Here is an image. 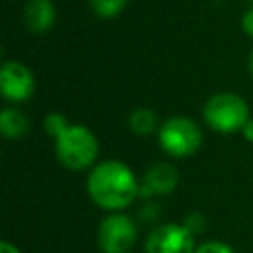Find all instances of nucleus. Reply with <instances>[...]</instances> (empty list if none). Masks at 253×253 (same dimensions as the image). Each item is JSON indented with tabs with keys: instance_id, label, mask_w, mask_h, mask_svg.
Instances as JSON below:
<instances>
[{
	"instance_id": "1",
	"label": "nucleus",
	"mask_w": 253,
	"mask_h": 253,
	"mask_svg": "<svg viewBox=\"0 0 253 253\" xmlns=\"http://www.w3.org/2000/svg\"><path fill=\"white\" fill-rule=\"evenodd\" d=\"M87 194L95 206L119 211L134 202L140 194L134 172L121 160H105L93 166L87 176Z\"/></svg>"
},
{
	"instance_id": "2",
	"label": "nucleus",
	"mask_w": 253,
	"mask_h": 253,
	"mask_svg": "<svg viewBox=\"0 0 253 253\" xmlns=\"http://www.w3.org/2000/svg\"><path fill=\"white\" fill-rule=\"evenodd\" d=\"M204 121L206 125L223 134H231L241 130L249 121V107L245 99L237 93L221 91L211 95L204 105Z\"/></svg>"
},
{
	"instance_id": "3",
	"label": "nucleus",
	"mask_w": 253,
	"mask_h": 253,
	"mask_svg": "<svg viewBox=\"0 0 253 253\" xmlns=\"http://www.w3.org/2000/svg\"><path fill=\"white\" fill-rule=\"evenodd\" d=\"M97 154V136L85 125H69L67 130L55 138V156L69 170H85L93 166Z\"/></svg>"
},
{
	"instance_id": "4",
	"label": "nucleus",
	"mask_w": 253,
	"mask_h": 253,
	"mask_svg": "<svg viewBox=\"0 0 253 253\" xmlns=\"http://www.w3.org/2000/svg\"><path fill=\"white\" fill-rule=\"evenodd\" d=\"M202 128L188 117H170L158 128V142L162 150L174 158L194 154L202 146Z\"/></svg>"
},
{
	"instance_id": "5",
	"label": "nucleus",
	"mask_w": 253,
	"mask_h": 253,
	"mask_svg": "<svg viewBox=\"0 0 253 253\" xmlns=\"http://www.w3.org/2000/svg\"><path fill=\"white\" fill-rule=\"evenodd\" d=\"M136 241V225L125 213H109L97 229V243L103 253H126Z\"/></svg>"
},
{
	"instance_id": "6",
	"label": "nucleus",
	"mask_w": 253,
	"mask_h": 253,
	"mask_svg": "<svg viewBox=\"0 0 253 253\" xmlns=\"http://www.w3.org/2000/svg\"><path fill=\"white\" fill-rule=\"evenodd\" d=\"M144 249L146 253H196L194 233L180 223H162L150 231Z\"/></svg>"
},
{
	"instance_id": "7",
	"label": "nucleus",
	"mask_w": 253,
	"mask_h": 253,
	"mask_svg": "<svg viewBox=\"0 0 253 253\" xmlns=\"http://www.w3.org/2000/svg\"><path fill=\"white\" fill-rule=\"evenodd\" d=\"M36 79L28 65L16 59H8L2 63L0 69V91L2 97L12 103L28 101L34 95Z\"/></svg>"
},
{
	"instance_id": "8",
	"label": "nucleus",
	"mask_w": 253,
	"mask_h": 253,
	"mask_svg": "<svg viewBox=\"0 0 253 253\" xmlns=\"http://www.w3.org/2000/svg\"><path fill=\"white\" fill-rule=\"evenodd\" d=\"M178 186V170L170 162L152 164L142 180L140 194L144 196H166Z\"/></svg>"
},
{
	"instance_id": "9",
	"label": "nucleus",
	"mask_w": 253,
	"mask_h": 253,
	"mask_svg": "<svg viewBox=\"0 0 253 253\" xmlns=\"http://www.w3.org/2000/svg\"><path fill=\"white\" fill-rule=\"evenodd\" d=\"M22 20L28 32L45 34L55 24V6L51 0H28Z\"/></svg>"
},
{
	"instance_id": "10",
	"label": "nucleus",
	"mask_w": 253,
	"mask_h": 253,
	"mask_svg": "<svg viewBox=\"0 0 253 253\" xmlns=\"http://www.w3.org/2000/svg\"><path fill=\"white\" fill-rule=\"evenodd\" d=\"M30 130V123H28V117L18 111V109H4L0 113V132L6 136V138H22L26 132Z\"/></svg>"
},
{
	"instance_id": "11",
	"label": "nucleus",
	"mask_w": 253,
	"mask_h": 253,
	"mask_svg": "<svg viewBox=\"0 0 253 253\" xmlns=\"http://www.w3.org/2000/svg\"><path fill=\"white\" fill-rule=\"evenodd\" d=\"M128 125L136 134H150L158 128V117L148 107H136L128 115Z\"/></svg>"
},
{
	"instance_id": "12",
	"label": "nucleus",
	"mask_w": 253,
	"mask_h": 253,
	"mask_svg": "<svg viewBox=\"0 0 253 253\" xmlns=\"http://www.w3.org/2000/svg\"><path fill=\"white\" fill-rule=\"evenodd\" d=\"M128 0H89V8L99 18H115L126 8Z\"/></svg>"
},
{
	"instance_id": "13",
	"label": "nucleus",
	"mask_w": 253,
	"mask_h": 253,
	"mask_svg": "<svg viewBox=\"0 0 253 253\" xmlns=\"http://www.w3.org/2000/svg\"><path fill=\"white\" fill-rule=\"evenodd\" d=\"M67 126H69V123H67V119L61 113H55L53 111V113H47L45 119H43V128L53 138H59L67 130Z\"/></svg>"
},
{
	"instance_id": "14",
	"label": "nucleus",
	"mask_w": 253,
	"mask_h": 253,
	"mask_svg": "<svg viewBox=\"0 0 253 253\" xmlns=\"http://www.w3.org/2000/svg\"><path fill=\"white\" fill-rule=\"evenodd\" d=\"M196 253H235L227 243L221 241H206L200 247H196Z\"/></svg>"
},
{
	"instance_id": "15",
	"label": "nucleus",
	"mask_w": 253,
	"mask_h": 253,
	"mask_svg": "<svg viewBox=\"0 0 253 253\" xmlns=\"http://www.w3.org/2000/svg\"><path fill=\"white\" fill-rule=\"evenodd\" d=\"M241 28H243V32H245L249 38H253V6H249V8L245 10V14H243V18H241Z\"/></svg>"
},
{
	"instance_id": "16",
	"label": "nucleus",
	"mask_w": 253,
	"mask_h": 253,
	"mask_svg": "<svg viewBox=\"0 0 253 253\" xmlns=\"http://www.w3.org/2000/svg\"><path fill=\"white\" fill-rule=\"evenodd\" d=\"M241 134H243V138H245L247 142H253V119L247 121V125L241 128Z\"/></svg>"
},
{
	"instance_id": "17",
	"label": "nucleus",
	"mask_w": 253,
	"mask_h": 253,
	"mask_svg": "<svg viewBox=\"0 0 253 253\" xmlns=\"http://www.w3.org/2000/svg\"><path fill=\"white\" fill-rule=\"evenodd\" d=\"M0 253H20V249L16 245H12L10 241H2L0 243Z\"/></svg>"
},
{
	"instance_id": "18",
	"label": "nucleus",
	"mask_w": 253,
	"mask_h": 253,
	"mask_svg": "<svg viewBox=\"0 0 253 253\" xmlns=\"http://www.w3.org/2000/svg\"><path fill=\"white\" fill-rule=\"evenodd\" d=\"M247 69H249V75L253 77V49L249 51V57H247Z\"/></svg>"
},
{
	"instance_id": "19",
	"label": "nucleus",
	"mask_w": 253,
	"mask_h": 253,
	"mask_svg": "<svg viewBox=\"0 0 253 253\" xmlns=\"http://www.w3.org/2000/svg\"><path fill=\"white\" fill-rule=\"evenodd\" d=\"M251 2H253V0H251ZM251 6H253V4H251Z\"/></svg>"
}]
</instances>
